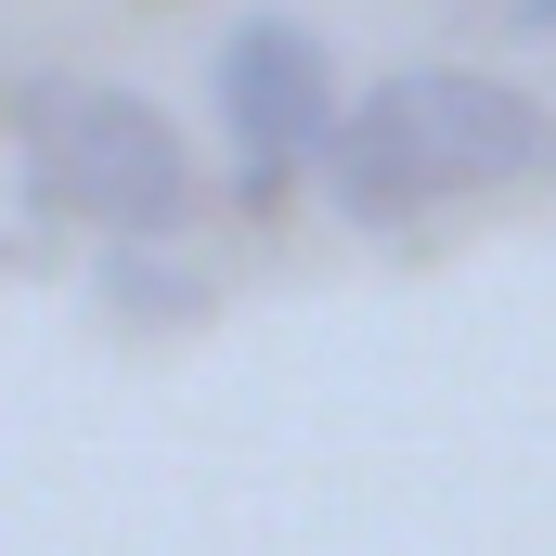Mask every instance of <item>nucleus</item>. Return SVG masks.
Listing matches in <instances>:
<instances>
[{"label":"nucleus","mask_w":556,"mask_h":556,"mask_svg":"<svg viewBox=\"0 0 556 556\" xmlns=\"http://www.w3.org/2000/svg\"><path fill=\"white\" fill-rule=\"evenodd\" d=\"M531 181H556V104L492 78V65H402V78H376L337 117V155H324V194L363 233H415L440 207L531 194Z\"/></svg>","instance_id":"nucleus-1"},{"label":"nucleus","mask_w":556,"mask_h":556,"mask_svg":"<svg viewBox=\"0 0 556 556\" xmlns=\"http://www.w3.org/2000/svg\"><path fill=\"white\" fill-rule=\"evenodd\" d=\"M13 130H26V194L78 233H117V247H168L207 194L168 104H142L117 78H39L13 104Z\"/></svg>","instance_id":"nucleus-2"},{"label":"nucleus","mask_w":556,"mask_h":556,"mask_svg":"<svg viewBox=\"0 0 556 556\" xmlns=\"http://www.w3.org/2000/svg\"><path fill=\"white\" fill-rule=\"evenodd\" d=\"M337 117H350L337 65H324V39L298 13H247L220 39V130H233V207L247 220H273L285 181L337 155Z\"/></svg>","instance_id":"nucleus-3"},{"label":"nucleus","mask_w":556,"mask_h":556,"mask_svg":"<svg viewBox=\"0 0 556 556\" xmlns=\"http://www.w3.org/2000/svg\"><path fill=\"white\" fill-rule=\"evenodd\" d=\"M104 311H142V324H194V311H207V285H168V273H142V260H104Z\"/></svg>","instance_id":"nucleus-4"},{"label":"nucleus","mask_w":556,"mask_h":556,"mask_svg":"<svg viewBox=\"0 0 556 556\" xmlns=\"http://www.w3.org/2000/svg\"><path fill=\"white\" fill-rule=\"evenodd\" d=\"M531 13H544V26H556V0H531Z\"/></svg>","instance_id":"nucleus-5"}]
</instances>
